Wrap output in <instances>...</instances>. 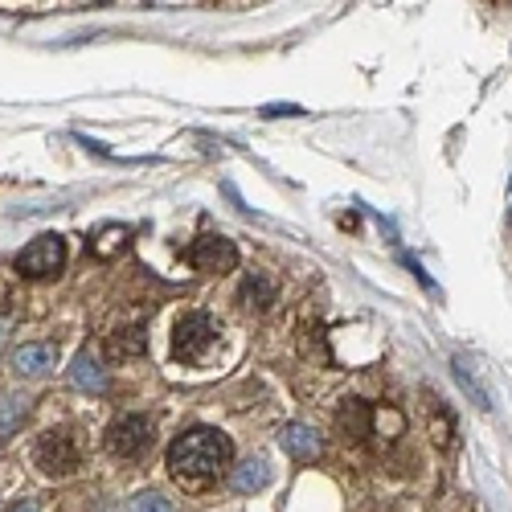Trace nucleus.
<instances>
[{"instance_id": "obj_2", "label": "nucleus", "mask_w": 512, "mask_h": 512, "mask_svg": "<svg viewBox=\"0 0 512 512\" xmlns=\"http://www.w3.org/2000/svg\"><path fill=\"white\" fill-rule=\"evenodd\" d=\"M213 345H218V324H213L209 312H185L173 324V353H177V361L201 365L213 353Z\"/></svg>"}, {"instance_id": "obj_14", "label": "nucleus", "mask_w": 512, "mask_h": 512, "mask_svg": "<svg viewBox=\"0 0 512 512\" xmlns=\"http://www.w3.org/2000/svg\"><path fill=\"white\" fill-rule=\"evenodd\" d=\"M127 512H173V508H168V500L160 492H140L132 504H127Z\"/></svg>"}, {"instance_id": "obj_8", "label": "nucleus", "mask_w": 512, "mask_h": 512, "mask_svg": "<svg viewBox=\"0 0 512 512\" xmlns=\"http://www.w3.org/2000/svg\"><path fill=\"white\" fill-rule=\"evenodd\" d=\"M279 443L295 459H316L320 455V435L312 431V426H304V422H287L279 431Z\"/></svg>"}, {"instance_id": "obj_12", "label": "nucleus", "mask_w": 512, "mask_h": 512, "mask_svg": "<svg viewBox=\"0 0 512 512\" xmlns=\"http://www.w3.org/2000/svg\"><path fill=\"white\" fill-rule=\"evenodd\" d=\"M455 381H459V386L467 390V398H472L480 410H492V402H488V390H484V381H476V377H472V369H467L463 361H455Z\"/></svg>"}, {"instance_id": "obj_13", "label": "nucleus", "mask_w": 512, "mask_h": 512, "mask_svg": "<svg viewBox=\"0 0 512 512\" xmlns=\"http://www.w3.org/2000/svg\"><path fill=\"white\" fill-rule=\"evenodd\" d=\"M242 300H250L254 308H267V304L275 300V287H271L263 275H250L246 287H242Z\"/></svg>"}, {"instance_id": "obj_9", "label": "nucleus", "mask_w": 512, "mask_h": 512, "mask_svg": "<svg viewBox=\"0 0 512 512\" xmlns=\"http://www.w3.org/2000/svg\"><path fill=\"white\" fill-rule=\"evenodd\" d=\"M267 484H271V467H267V459H263V455L246 459L242 467H234V476H230V488H234V492H242V496L263 492Z\"/></svg>"}, {"instance_id": "obj_16", "label": "nucleus", "mask_w": 512, "mask_h": 512, "mask_svg": "<svg viewBox=\"0 0 512 512\" xmlns=\"http://www.w3.org/2000/svg\"><path fill=\"white\" fill-rule=\"evenodd\" d=\"M9 512H37V504H29V500H21L17 508H9Z\"/></svg>"}, {"instance_id": "obj_6", "label": "nucleus", "mask_w": 512, "mask_h": 512, "mask_svg": "<svg viewBox=\"0 0 512 512\" xmlns=\"http://www.w3.org/2000/svg\"><path fill=\"white\" fill-rule=\"evenodd\" d=\"M189 263L197 271H209V275H222V271H234L238 267V250L226 234H201L193 238L189 246Z\"/></svg>"}, {"instance_id": "obj_11", "label": "nucleus", "mask_w": 512, "mask_h": 512, "mask_svg": "<svg viewBox=\"0 0 512 512\" xmlns=\"http://www.w3.org/2000/svg\"><path fill=\"white\" fill-rule=\"evenodd\" d=\"M148 349V340H144V324L136 320L132 328H115V336H111V353L115 357H140Z\"/></svg>"}, {"instance_id": "obj_3", "label": "nucleus", "mask_w": 512, "mask_h": 512, "mask_svg": "<svg viewBox=\"0 0 512 512\" xmlns=\"http://www.w3.org/2000/svg\"><path fill=\"white\" fill-rule=\"evenodd\" d=\"M156 439V422L148 414H119L107 426V451L119 459H140Z\"/></svg>"}, {"instance_id": "obj_15", "label": "nucleus", "mask_w": 512, "mask_h": 512, "mask_svg": "<svg viewBox=\"0 0 512 512\" xmlns=\"http://www.w3.org/2000/svg\"><path fill=\"white\" fill-rule=\"evenodd\" d=\"M263 115L271 119V115H304V107H295V103H271V107H263Z\"/></svg>"}, {"instance_id": "obj_7", "label": "nucleus", "mask_w": 512, "mask_h": 512, "mask_svg": "<svg viewBox=\"0 0 512 512\" xmlns=\"http://www.w3.org/2000/svg\"><path fill=\"white\" fill-rule=\"evenodd\" d=\"M58 365V349L54 345H21L13 353V369L21 377H41V373H50Z\"/></svg>"}, {"instance_id": "obj_5", "label": "nucleus", "mask_w": 512, "mask_h": 512, "mask_svg": "<svg viewBox=\"0 0 512 512\" xmlns=\"http://www.w3.org/2000/svg\"><path fill=\"white\" fill-rule=\"evenodd\" d=\"M62 263H66V242L58 234H41L17 254V271L25 279H46V275L62 271Z\"/></svg>"}, {"instance_id": "obj_1", "label": "nucleus", "mask_w": 512, "mask_h": 512, "mask_svg": "<svg viewBox=\"0 0 512 512\" xmlns=\"http://www.w3.org/2000/svg\"><path fill=\"white\" fill-rule=\"evenodd\" d=\"M230 455H234V447L222 431L197 426V431H185L173 447H168V472H173L177 484L197 488V484H209L213 476H218L230 463Z\"/></svg>"}, {"instance_id": "obj_4", "label": "nucleus", "mask_w": 512, "mask_h": 512, "mask_svg": "<svg viewBox=\"0 0 512 512\" xmlns=\"http://www.w3.org/2000/svg\"><path fill=\"white\" fill-rule=\"evenodd\" d=\"M33 459L46 476H70L82 463V443L74 431H46L33 447Z\"/></svg>"}, {"instance_id": "obj_10", "label": "nucleus", "mask_w": 512, "mask_h": 512, "mask_svg": "<svg viewBox=\"0 0 512 512\" xmlns=\"http://www.w3.org/2000/svg\"><path fill=\"white\" fill-rule=\"evenodd\" d=\"M70 381L78 390H87V394H103L107 390V373L99 369V361L91 353H78L74 365H70Z\"/></svg>"}]
</instances>
